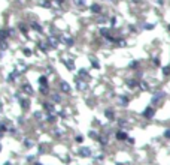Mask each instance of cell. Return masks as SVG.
Returning <instances> with one entry per match:
<instances>
[{
  "label": "cell",
  "instance_id": "6da1fadb",
  "mask_svg": "<svg viewBox=\"0 0 170 165\" xmlns=\"http://www.w3.org/2000/svg\"><path fill=\"white\" fill-rule=\"evenodd\" d=\"M79 155H81L82 158H88V156H91V155H93V152H91V149H90V147H87V146H82V147L79 149Z\"/></svg>",
  "mask_w": 170,
  "mask_h": 165
},
{
  "label": "cell",
  "instance_id": "7a4b0ae2",
  "mask_svg": "<svg viewBox=\"0 0 170 165\" xmlns=\"http://www.w3.org/2000/svg\"><path fill=\"white\" fill-rule=\"evenodd\" d=\"M154 116H155V108H152V107H148L143 111V117H146V119H152Z\"/></svg>",
  "mask_w": 170,
  "mask_h": 165
},
{
  "label": "cell",
  "instance_id": "3957f363",
  "mask_svg": "<svg viewBox=\"0 0 170 165\" xmlns=\"http://www.w3.org/2000/svg\"><path fill=\"white\" fill-rule=\"evenodd\" d=\"M115 137H116V140H120V141H125V140H128V135L124 131H116Z\"/></svg>",
  "mask_w": 170,
  "mask_h": 165
},
{
  "label": "cell",
  "instance_id": "277c9868",
  "mask_svg": "<svg viewBox=\"0 0 170 165\" xmlns=\"http://www.w3.org/2000/svg\"><path fill=\"white\" fill-rule=\"evenodd\" d=\"M21 90L22 92H25L27 95H33V89H31V86L29 84V83H25V84H22V87H21Z\"/></svg>",
  "mask_w": 170,
  "mask_h": 165
},
{
  "label": "cell",
  "instance_id": "5b68a950",
  "mask_svg": "<svg viewBox=\"0 0 170 165\" xmlns=\"http://www.w3.org/2000/svg\"><path fill=\"white\" fill-rule=\"evenodd\" d=\"M60 87H61V90H63L64 93H69V92H70V84H69L67 81H61V83H60Z\"/></svg>",
  "mask_w": 170,
  "mask_h": 165
},
{
  "label": "cell",
  "instance_id": "8992f818",
  "mask_svg": "<svg viewBox=\"0 0 170 165\" xmlns=\"http://www.w3.org/2000/svg\"><path fill=\"white\" fill-rule=\"evenodd\" d=\"M108 141H109V138H108V135H106V134H101V135L99 137V143H100L103 147L108 144Z\"/></svg>",
  "mask_w": 170,
  "mask_h": 165
},
{
  "label": "cell",
  "instance_id": "52a82bcc",
  "mask_svg": "<svg viewBox=\"0 0 170 165\" xmlns=\"http://www.w3.org/2000/svg\"><path fill=\"white\" fill-rule=\"evenodd\" d=\"M58 38H49V39H48V44L52 47V48H57V45H58Z\"/></svg>",
  "mask_w": 170,
  "mask_h": 165
},
{
  "label": "cell",
  "instance_id": "ba28073f",
  "mask_svg": "<svg viewBox=\"0 0 170 165\" xmlns=\"http://www.w3.org/2000/svg\"><path fill=\"white\" fill-rule=\"evenodd\" d=\"M31 29L36 30V32H39V33H43V29H42V26L39 23H31Z\"/></svg>",
  "mask_w": 170,
  "mask_h": 165
},
{
  "label": "cell",
  "instance_id": "9c48e42d",
  "mask_svg": "<svg viewBox=\"0 0 170 165\" xmlns=\"http://www.w3.org/2000/svg\"><path fill=\"white\" fill-rule=\"evenodd\" d=\"M160 98H164V92H158V93H155L154 95V98H152V102L154 104H157L160 101Z\"/></svg>",
  "mask_w": 170,
  "mask_h": 165
},
{
  "label": "cell",
  "instance_id": "30bf717a",
  "mask_svg": "<svg viewBox=\"0 0 170 165\" xmlns=\"http://www.w3.org/2000/svg\"><path fill=\"white\" fill-rule=\"evenodd\" d=\"M104 116H106V119H109V120H113L115 119V113H113V110H106L104 111Z\"/></svg>",
  "mask_w": 170,
  "mask_h": 165
},
{
  "label": "cell",
  "instance_id": "8fae6325",
  "mask_svg": "<svg viewBox=\"0 0 170 165\" xmlns=\"http://www.w3.org/2000/svg\"><path fill=\"white\" fill-rule=\"evenodd\" d=\"M91 12H94V14H100L101 12V6L94 3V5H91Z\"/></svg>",
  "mask_w": 170,
  "mask_h": 165
},
{
  "label": "cell",
  "instance_id": "7c38bea8",
  "mask_svg": "<svg viewBox=\"0 0 170 165\" xmlns=\"http://www.w3.org/2000/svg\"><path fill=\"white\" fill-rule=\"evenodd\" d=\"M20 105H21V108L27 110V108L30 107V102H29V99H20Z\"/></svg>",
  "mask_w": 170,
  "mask_h": 165
},
{
  "label": "cell",
  "instance_id": "4fadbf2b",
  "mask_svg": "<svg viewBox=\"0 0 170 165\" xmlns=\"http://www.w3.org/2000/svg\"><path fill=\"white\" fill-rule=\"evenodd\" d=\"M63 42H64V44H66V45H69V47H72V45L75 44V41L72 39V38H70V36H64V38H63Z\"/></svg>",
  "mask_w": 170,
  "mask_h": 165
},
{
  "label": "cell",
  "instance_id": "5bb4252c",
  "mask_svg": "<svg viewBox=\"0 0 170 165\" xmlns=\"http://www.w3.org/2000/svg\"><path fill=\"white\" fill-rule=\"evenodd\" d=\"M76 86H78V89H79V90H84V89L87 87V83H84V81L79 80V78H76Z\"/></svg>",
  "mask_w": 170,
  "mask_h": 165
},
{
  "label": "cell",
  "instance_id": "9a60e30c",
  "mask_svg": "<svg viewBox=\"0 0 170 165\" xmlns=\"http://www.w3.org/2000/svg\"><path fill=\"white\" fill-rule=\"evenodd\" d=\"M8 38H9L8 30H0V41H6Z\"/></svg>",
  "mask_w": 170,
  "mask_h": 165
},
{
  "label": "cell",
  "instance_id": "2e32d148",
  "mask_svg": "<svg viewBox=\"0 0 170 165\" xmlns=\"http://www.w3.org/2000/svg\"><path fill=\"white\" fill-rule=\"evenodd\" d=\"M43 108H45V110H48V113H51V114H52V113H55V111H54V105H52V104L45 102V104H43Z\"/></svg>",
  "mask_w": 170,
  "mask_h": 165
},
{
  "label": "cell",
  "instance_id": "e0dca14e",
  "mask_svg": "<svg viewBox=\"0 0 170 165\" xmlns=\"http://www.w3.org/2000/svg\"><path fill=\"white\" fill-rule=\"evenodd\" d=\"M64 65H66V68H67L69 71H73V69H75V65H73V60H66V62H64Z\"/></svg>",
  "mask_w": 170,
  "mask_h": 165
},
{
  "label": "cell",
  "instance_id": "ac0fdd59",
  "mask_svg": "<svg viewBox=\"0 0 170 165\" xmlns=\"http://www.w3.org/2000/svg\"><path fill=\"white\" fill-rule=\"evenodd\" d=\"M39 84H41L42 87H48V80H46V77H43V75H42V77L39 78Z\"/></svg>",
  "mask_w": 170,
  "mask_h": 165
},
{
  "label": "cell",
  "instance_id": "d6986e66",
  "mask_svg": "<svg viewBox=\"0 0 170 165\" xmlns=\"http://www.w3.org/2000/svg\"><path fill=\"white\" fill-rule=\"evenodd\" d=\"M90 62H91V66H94L96 69H100V65H99V62L93 57H90Z\"/></svg>",
  "mask_w": 170,
  "mask_h": 165
},
{
  "label": "cell",
  "instance_id": "ffe728a7",
  "mask_svg": "<svg viewBox=\"0 0 170 165\" xmlns=\"http://www.w3.org/2000/svg\"><path fill=\"white\" fill-rule=\"evenodd\" d=\"M88 137H90V138H93V140H99V137H100V135H99L96 131H90Z\"/></svg>",
  "mask_w": 170,
  "mask_h": 165
},
{
  "label": "cell",
  "instance_id": "44dd1931",
  "mask_svg": "<svg viewBox=\"0 0 170 165\" xmlns=\"http://www.w3.org/2000/svg\"><path fill=\"white\" fill-rule=\"evenodd\" d=\"M45 119H46L48 122H51V123H54V122L57 120V119H55V117H54V116H52V114H51V113H48V114H46V116H45Z\"/></svg>",
  "mask_w": 170,
  "mask_h": 165
},
{
  "label": "cell",
  "instance_id": "7402d4cb",
  "mask_svg": "<svg viewBox=\"0 0 170 165\" xmlns=\"http://www.w3.org/2000/svg\"><path fill=\"white\" fill-rule=\"evenodd\" d=\"M128 101H130V99H128L127 96H121V98H120V104H121V105H127Z\"/></svg>",
  "mask_w": 170,
  "mask_h": 165
},
{
  "label": "cell",
  "instance_id": "603a6c76",
  "mask_svg": "<svg viewBox=\"0 0 170 165\" xmlns=\"http://www.w3.org/2000/svg\"><path fill=\"white\" fill-rule=\"evenodd\" d=\"M52 101H54V102H61V96L58 95V93H54V95H52Z\"/></svg>",
  "mask_w": 170,
  "mask_h": 165
},
{
  "label": "cell",
  "instance_id": "cb8c5ba5",
  "mask_svg": "<svg viewBox=\"0 0 170 165\" xmlns=\"http://www.w3.org/2000/svg\"><path fill=\"white\" fill-rule=\"evenodd\" d=\"M79 75H81V78H88V71L87 69H81Z\"/></svg>",
  "mask_w": 170,
  "mask_h": 165
},
{
  "label": "cell",
  "instance_id": "d4e9b609",
  "mask_svg": "<svg viewBox=\"0 0 170 165\" xmlns=\"http://www.w3.org/2000/svg\"><path fill=\"white\" fill-rule=\"evenodd\" d=\"M48 47H49V44H48V42H46V44H43V42H41V44H39V48H41L42 51H46V50H48Z\"/></svg>",
  "mask_w": 170,
  "mask_h": 165
},
{
  "label": "cell",
  "instance_id": "484cf974",
  "mask_svg": "<svg viewBox=\"0 0 170 165\" xmlns=\"http://www.w3.org/2000/svg\"><path fill=\"white\" fill-rule=\"evenodd\" d=\"M24 146L27 149H30V147H33V141L31 140H24Z\"/></svg>",
  "mask_w": 170,
  "mask_h": 165
},
{
  "label": "cell",
  "instance_id": "4316f807",
  "mask_svg": "<svg viewBox=\"0 0 170 165\" xmlns=\"http://www.w3.org/2000/svg\"><path fill=\"white\" fill-rule=\"evenodd\" d=\"M100 35L108 38V36H109V30H108V29H104V27H101V29H100Z\"/></svg>",
  "mask_w": 170,
  "mask_h": 165
},
{
  "label": "cell",
  "instance_id": "83f0119b",
  "mask_svg": "<svg viewBox=\"0 0 170 165\" xmlns=\"http://www.w3.org/2000/svg\"><path fill=\"white\" fill-rule=\"evenodd\" d=\"M127 84L133 89V87H136V86H137V81H134V80H130V81H127Z\"/></svg>",
  "mask_w": 170,
  "mask_h": 165
},
{
  "label": "cell",
  "instance_id": "f1b7e54d",
  "mask_svg": "<svg viewBox=\"0 0 170 165\" xmlns=\"http://www.w3.org/2000/svg\"><path fill=\"white\" fill-rule=\"evenodd\" d=\"M24 56H25V57H30V56H31V50L24 48Z\"/></svg>",
  "mask_w": 170,
  "mask_h": 165
},
{
  "label": "cell",
  "instance_id": "f546056e",
  "mask_svg": "<svg viewBox=\"0 0 170 165\" xmlns=\"http://www.w3.org/2000/svg\"><path fill=\"white\" fill-rule=\"evenodd\" d=\"M20 30H21L24 35H27V27H25L24 24H20Z\"/></svg>",
  "mask_w": 170,
  "mask_h": 165
},
{
  "label": "cell",
  "instance_id": "4dcf8cb0",
  "mask_svg": "<svg viewBox=\"0 0 170 165\" xmlns=\"http://www.w3.org/2000/svg\"><path fill=\"white\" fill-rule=\"evenodd\" d=\"M42 8H51V3L48 2V0H43V3H41Z\"/></svg>",
  "mask_w": 170,
  "mask_h": 165
},
{
  "label": "cell",
  "instance_id": "1f68e13d",
  "mask_svg": "<svg viewBox=\"0 0 170 165\" xmlns=\"http://www.w3.org/2000/svg\"><path fill=\"white\" fill-rule=\"evenodd\" d=\"M140 87H142V90H148V89H149L148 84H146L145 81H142V83H140Z\"/></svg>",
  "mask_w": 170,
  "mask_h": 165
},
{
  "label": "cell",
  "instance_id": "d6a6232c",
  "mask_svg": "<svg viewBox=\"0 0 170 165\" xmlns=\"http://www.w3.org/2000/svg\"><path fill=\"white\" fill-rule=\"evenodd\" d=\"M163 74H164V75H169V74H170V66L163 68Z\"/></svg>",
  "mask_w": 170,
  "mask_h": 165
},
{
  "label": "cell",
  "instance_id": "836d02e7",
  "mask_svg": "<svg viewBox=\"0 0 170 165\" xmlns=\"http://www.w3.org/2000/svg\"><path fill=\"white\" fill-rule=\"evenodd\" d=\"M164 138L170 140V129H166V131H164Z\"/></svg>",
  "mask_w": 170,
  "mask_h": 165
},
{
  "label": "cell",
  "instance_id": "e575fe53",
  "mask_svg": "<svg viewBox=\"0 0 170 165\" xmlns=\"http://www.w3.org/2000/svg\"><path fill=\"white\" fill-rule=\"evenodd\" d=\"M137 66H139V62H136V60H134V62H132V65H130V68H133V69H134V68H137Z\"/></svg>",
  "mask_w": 170,
  "mask_h": 165
},
{
  "label": "cell",
  "instance_id": "d590c367",
  "mask_svg": "<svg viewBox=\"0 0 170 165\" xmlns=\"http://www.w3.org/2000/svg\"><path fill=\"white\" fill-rule=\"evenodd\" d=\"M82 141H84V137L82 135H78L76 137V143H82Z\"/></svg>",
  "mask_w": 170,
  "mask_h": 165
},
{
  "label": "cell",
  "instance_id": "8d00e7d4",
  "mask_svg": "<svg viewBox=\"0 0 170 165\" xmlns=\"http://www.w3.org/2000/svg\"><path fill=\"white\" fill-rule=\"evenodd\" d=\"M75 3H76L78 6H84V3H85V2H84V0H75Z\"/></svg>",
  "mask_w": 170,
  "mask_h": 165
},
{
  "label": "cell",
  "instance_id": "74e56055",
  "mask_svg": "<svg viewBox=\"0 0 170 165\" xmlns=\"http://www.w3.org/2000/svg\"><path fill=\"white\" fill-rule=\"evenodd\" d=\"M106 20H108L106 17H99V18H97V21H99V23H106Z\"/></svg>",
  "mask_w": 170,
  "mask_h": 165
},
{
  "label": "cell",
  "instance_id": "f35d334b",
  "mask_svg": "<svg viewBox=\"0 0 170 165\" xmlns=\"http://www.w3.org/2000/svg\"><path fill=\"white\" fill-rule=\"evenodd\" d=\"M41 93H42V95L48 93V87H41Z\"/></svg>",
  "mask_w": 170,
  "mask_h": 165
},
{
  "label": "cell",
  "instance_id": "ab89813d",
  "mask_svg": "<svg viewBox=\"0 0 170 165\" xmlns=\"http://www.w3.org/2000/svg\"><path fill=\"white\" fill-rule=\"evenodd\" d=\"M145 29H148V30H152V29H154V24H146V26H145Z\"/></svg>",
  "mask_w": 170,
  "mask_h": 165
},
{
  "label": "cell",
  "instance_id": "60d3db41",
  "mask_svg": "<svg viewBox=\"0 0 170 165\" xmlns=\"http://www.w3.org/2000/svg\"><path fill=\"white\" fill-rule=\"evenodd\" d=\"M154 65L155 66H160V59H154Z\"/></svg>",
  "mask_w": 170,
  "mask_h": 165
},
{
  "label": "cell",
  "instance_id": "b9f144b4",
  "mask_svg": "<svg viewBox=\"0 0 170 165\" xmlns=\"http://www.w3.org/2000/svg\"><path fill=\"white\" fill-rule=\"evenodd\" d=\"M34 117L36 119H42V113H34Z\"/></svg>",
  "mask_w": 170,
  "mask_h": 165
},
{
  "label": "cell",
  "instance_id": "7bdbcfd3",
  "mask_svg": "<svg viewBox=\"0 0 170 165\" xmlns=\"http://www.w3.org/2000/svg\"><path fill=\"white\" fill-rule=\"evenodd\" d=\"M54 135H55L57 138H60V137H61V131H55V132H54Z\"/></svg>",
  "mask_w": 170,
  "mask_h": 165
},
{
  "label": "cell",
  "instance_id": "ee69618b",
  "mask_svg": "<svg viewBox=\"0 0 170 165\" xmlns=\"http://www.w3.org/2000/svg\"><path fill=\"white\" fill-rule=\"evenodd\" d=\"M120 126H121V128H124V126H125V120H120V123H118Z\"/></svg>",
  "mask_w": 170,
  "mask_h": 165
},
{
  "label": "cell",
  "instance_id": "f6af8a7d",
  "mask_svg": "<svg viewBox=\"0 0 170 165\" xmlns=\"http://www.w3.org/2000/svg\"><path fill=\"white\" fill-rule=\"evenodd\" d=\"M27 161H29V162H34V156H29Z\"/></svg>",
  "mask_w": 170,
  "mask_h": 165
},
{
  "label": "cell",
  "instance_id": "bcb514c9",
  "mask_svg": "<svg viewBox=\"0 0 170 165\" xmlns=\"http://www.w3.org/2000/svg\"><path fill=\"white\" fill-rule=\"evenodd\" d=\"M115 23H116V18H112L111 20V24H112V26H115Z\"/></svg>",
  "mask_w": 170,
  "mask_h": 165
},
{
  "label": "cell",
  "instance_id": "7dc6e473",
  "mask_svg": "<svg viewBox=\"0 0 170 165\" xmlns=\"http://www.w3.org/2000/svg\"><path fill=\"white\" fill-rule=\"evenodd\" d=\"M3 111V104H2V101H0V113Z\"/></svg>",
  "mask_w": 170,
  "mask_h": 165
},
{
  "label": "cell",
  "instance_id": "c3c4849f",
  "mask_svg": "<svg viewBox=\"0 0 170 165\" xmlns=\"http://www.w3.org/2000/svg\"><path fill=\"white\" fill-rule=\"evenodd\" d=\"M55 2H57L58 5H63V2H64V0H55Z\"/></svg>",
  "mask_w": 170,
  "mask_h": 165
},
{
  "label": "cell",
  "instance_id": "681fc988",
  "mask_svg": "<svg viewBox=\"0 0 170 165\" xmlns=\"http://www.w3.org/2000/svg\"><path fill=\"white\" fill-rule=\"evenodd\" d=\"M116 165H124V164H121V162H116Z\"/></svg>",
  "mask_w": 170,
  "mask_h": 165
},
{
  "label": "cell",
  "instance_id": "f907efd6",
  "mask_svg": "<svg viewBox=\"0 0 170 165\" xmlns=\"http://www.w3.org/2000/svg\"><path fill=\"white\" fill-rule=\"evenodd\" d=\"M5 165H12V164H9V162H6V164H5Z\"/></svg>",
  "mask_w": 170,
  "mask_h": 165
},
{
  "label": "cell",
  "instance_id": "816d5d0a",
  "mask_svg": "<svg viewBox=\"0 0 170 165\" xmlns=\"http://www.w3.org/2000/svg\"><path fill=\"white\" fill-rule=\"evenodd\" d=\"M0 152H2V144H0Z\"/></svg>",
  "mask_w": 170,
  "mask_h": 165
},
{
  "label": "cell",
  "instance_id": "f5cc1de1",
  "mask_svg": "<svg viewBox=\"0 0 170 165\" xmlns=\"http://www.w3.org/2000/svg\"><path fill=\"white\" fill-rule=\"evenodd\" d=\"M34 165H41V164H37V162H36V164H34Z\"/></svg>",
  "mask_w": 170,
  "mask_h": 165
},
{
  "label": "cell",
  "instance_id": "db71d44e",
  "mask_svg": "<svg viewBox=\"0 0 170 165\" xmlns=\"http://www.w3.org/2000/svg\"><path fill=\"white\" fill-rule=\"evenodd\" d=\"M169 30H170V24H169Z\"/></svg>",
  "mask_w": 170,
  "mask_h": 165
}]
</instances>
